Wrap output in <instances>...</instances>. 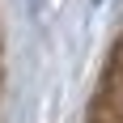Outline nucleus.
Here are the masks:
<instances>
[{
	"mask_svg": "<svg viewBox=\"0 0 123 123\" xmlns=\"http://www.w3.org/2000/svg\"><path fill=\"white\" fill-rule=\"evenodd\" d=\"M93 123H123V43L115 47L111 64H106V76H102L98 102H93Z\"/></svg>",
	"mask_w": 123,
	"mask_h": 123,
	"instance_id": "obj_1",
	"label": "nucleus"
},
{
	"mask_svg": "<svg viewBox=\"0 0 123 123\" xmlns=\"http://www.w3.org/2000/svg\"><path fill=\"white\" fill-rule=\"evenodd\" d=\"M93 4H98V0H93Z\"/></svg>",
	"mask_w": 123,
	"mask_h": 123,
	"instance_id": "obj_2",
	"label": "nucleus"
}]
</instances>
